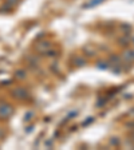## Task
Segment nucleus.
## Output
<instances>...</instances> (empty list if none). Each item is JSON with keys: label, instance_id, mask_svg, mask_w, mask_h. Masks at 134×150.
I'll return each mask as SVG.
<instances>
[{"label": "nucleus", "instance_id": "7ed1b4c3", "mask_svg": "<svg viewBox=\"0 0 134 150\" xmlns=\"http://www.w3.org/2000/svg\"><path fill=\"white\" fill-rule=\"evenodd\" d=\"M48 47H50V42H40L38 44V50L43 51V52H48Z\"/></svg>", "mask_w": 134, "mask_h": 150}, {"label": "nucleus", "instance_id": "423d86ee", "mask_svg": "<svg viewBox=\"0 0 134 150\" xmlns=\"http://www.w3.org/2000/svg\"><path fill=\"white\" fill-rule=\"evenodd\" d=\"M16 76H18V78H20V79H23V78H24V72H23V71H18Z\"/></svg>", "mask_w": 134, "mask_h": 150}, {"label": "nucleus", "instance_id": "0eeeda50", "mask_svg": "<svg viewBox=\"0 0 134 150\" xmlns=\"http://www.w3.org/2000/svg\"><path fill=\"white\" fill-rule=\"evenodd\" d=\"M16 1H18V0H7V3H8L9 6H13V4H16Z\"/></svg>", "mask_w": 134, "mask_h": 150}, {"label": "nucleus", "instance_id": "f257e3e1", "mask_svg": "<svg viewBox=\"0 0 134 150\" xmlns=\"http://www.w3.org/2000/svg\"><path fill=\"white\" fill-rule=\"evenodd\" d=\"M12 114V107L8 103H1L0 105V118H7Z\"/></svg>", "mask_w": 134, "mask_h": 150}, {"label": "nucleus", "instance_id": "6e6552de", "mask_svg": "<svg viewBox=\"0 0 134 150\" xmlns=\"http://www.w3.org/2000/svg\"><path fill=\"white\" fill-rule=\"evenodd\" d=\"M31 115H32V112H28V114H26V121H30V119H31Z\"/></svg>", "mask_w": 134, "mask_h": 150}, {"label": "nucleus", "instance_id": "f03ea898", "mask_svg": "<svg viewBox=\"0 0 134 150\" xmlns=\"http://www.w3.org/2000/svg\"><path fill=\"white\" fill-rule=\"evenodd\" d=\"M12 95L15 98H18V99H26L27 98V91L22 87H18L12 91Z\"/></svg>", "mask_w": 134, "mask_h": 150}, {"label": "nucleus", "instance_id": "1a4fd4ad", "mask_svg": "<svg viewBox=\"0 0 134 150\" xmlns=\"http://www.w3.org/2000/svg\"><path fill=\"white\" fill-rule=\"evenodd\" d=\"M133 139H134V138H133Z\"/></svg>", "mask_w": 134, "mask_h": 150}, {"label": "nucleus", "instance_id": "39448f33", "mask_svg": "<svg viewBox=\"0 0 134 150\" xmlns=\"http://www.w3.org/2000/svg\"><path fill=\"white\" fill-rule=\"evenodd\" d=\"M101 1H103V0H93V1H90V3L86 6V8H87V7H95V6H98Z\"/></svg>", "mask_w": 134, "mask_h": 150}, {"label": "nucleus", "instance_id": "20e7f679", "mask_svg": "<svg viewBox=\"0 0 134 150\" xmlns=\"http://www.w3.org/2000/svg\"><path fill=\"white\" fill-rule=\"evenodd\" d=\"M123 58L126 60H134V50H128L123 52Z\"/></svg>", "mask_w": 134, "mask_h": 150}]
</instances>
